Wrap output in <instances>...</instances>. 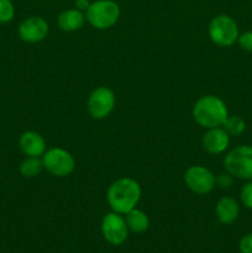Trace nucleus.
Here are the masks:
<instances>
[{"instance_id":"obj_21","label":"nucleus","mask_w":252,"mask_h":253,"mask_svg":"<svg viewBox=\"0 0 252 253\" xmlns=\"http://www.w3.org/2000/svg\"><path fill=\"white\" fill-rule=\"evenodd\" d=\"M239 250L241 253H252V232L247 234L240 240Z\"/></svg>"},{"instance_id":"obj_18","label":"nucleus","mask_w":252,"mask_h":253,"mask_svg":"<svg viewBox=\"0 0 252 253\" xmlns=\"http://www.w3.org/2000/svg\"><path fill=\"white\" fill-rule=\"evenodd\" d=\"M15 17V6L11 0H0V24H9Z\"/></svg>"},{"instance_id":"obj_19","label":"nucleus","mask_w":252,"mask_h":253,"mask_svg":"<svg viewBox=\"0 0 252 253\" xmlns=\"http://www.w3.org/2000/svg\"><path fill=\"white\" fill-rule=\"evenodd\" d=\"M240 199L245 208L252 209V179L242 185L241 192H240Z\"/></svg>"},{"instance_id":"obj_12","label":"nucleus","mask_w":252,"mask_h":253,"mask_svg":"<svg viewBox=\"0 0 252 253\" xmlns=\"http://www.w3.org/2000/svg\"><path fill=\"white\" fill-rule=\"evenodd\" d=\"M19 147L26 157H42L47 150L43 136L36 131L22 132L19 138Z\"/></svg>"},{"instance_id":"obj_6","label":"nucleus","mask_w":252,"mask_h":253,"mask_svg":"<svg viewBox=\"0 0 252 253\" xmlns=\"http://www.w3.org/2000/svg\"><path fill=\"white\" fill-rule=\"evenodd\" d=\"M41 160L43 169L54 177H68L76 168V160L72 153L61 147L47 148Z\"/></svg>"},{"instance_id":"obj_15","label":"nucleus","mask_w":252,"mask_h":253,"mask_svg":"<svg viewBox=\"0 0 252 253\" xmlns=\"http://www.w3.org/2000/svg\"><path fill=\"white\" fill-rule=\"evenodd\" d=\"M125 221L128 227V231H132L135 234H143L150 227V219H148L147 214L137 208L126 212Z\"/></svg>"},{"instance_id":"obj_23","label":"nucleus","mask_w":252,"mask_h":253,"mask_svg":"<svg viewBox=\"0 0 252 253\" xmlns=\"http://www.w3.org/2000/svg\"><path fill=\"white\" fill-rule=\"evenodd\" d=\"M89 5H90V1H89V0H76V1H74V7L81 10V11H86Z\"/></svg>"},{"instance_id":"obj_2","label":"nucleus","mask_w":252,"mask_h":253,"mask_svg":"<svg viewBox=\"0 0 252 253\" xmlns=\"http://www.w3.org/2000/svg\"><path fill=\"white\" fill-rule=\"evenodd\" d=\"M192 116L195 123L204 128L221 127L229 116V111L221 98L216 95H204L193 105Z\"/></svg>"},{"instance_id":"obj_5","label":"nucleus","mask_w":252,"mask_h":253,"mask_svg":"<svg viewBox=\"0 0 252 253\" xmlns=\"http://www.w3.org/2000/svg\"><path fill=\"white\" fill-rule=\"evenodd\" d=\"M227 173L239 179H252V146L241 145L232 148L224 158Z\"/></svg>"},{"instance_id":"obj_3","label":"nucleus","mask_w":252,"mask_h":253,"mask_svg":"<svg viewBox=\"0 0 252 253\" xmlns=\"http://www.w3.org/2000/svg\"><path fill=\"white\" fill-rule=\"evenodd\" d=\"M120 14V6L114 0H95L86 9L85 19L94 29L108 30L119 21Z\"/></svg>"},{"instance_id":"obj_9","label":"nucleus","mask_w":252,"mask_h":253,"mask_svg":"<svg viewBox=\"0 0 252 253\" xmlns=\"http://www.w3.org/2000/svg\"><path fill=\"white\" fill-rule=\"evenodd\" d=\"M101 234L103 237L114 246H120L127 240L128 227L125 217L121 214L111 211L101 220Z\"/></svg>"},{"instance_id":"obj_20","label":"nucleus","mask_w":252,"mask_h":253,"mask_svg":"<svg viewBox=\"0 0 252 253\" xmlns=\"http://www.w3.org/2000/svg\"><path fill=\"white\" fill-rule=\"evenodd\" d=\"M240 47L247 52H252V31H246L244 34L239 35L237 39Z\"/></svg>"},{"instance_id":"obj_13","label":"nucleus","mask_w":252,"mask_h":253,"mask_svg":"<svg viewBox=\"0 0 252 253\" xmlns=\"http://www.w3.org/2000/svg\"><path fill=\"white\" fill-rule=\"evenodd\" d=\"M85 14L81 10L72 7L66 9L57 17V26L63 32H76L85 24Z\"/></svg>"},{"instance_id":"obj_14","label":"nucleus","mask_w":252,"mask_h":253,"mask_svg":"<svg viewBox=\"0 0 252 253\" xmlns=\"http://www.w3.org/2000/svg\"><path fill=\"white\" fill-rule=\"evenodd\" d=\"M240 214L239 203L231 197H222L215 207V215L224 225H230L236 221Z\"/></svg>"},{"instance_id":"obj_10","label":"nucleus","mask_w":252,"mask_h":253,"mask_svg":"<svg viewBox=\"0 0 252 253\" xmlns=\"http://www.w3.org/2000/svg\"><path fill=\"white\" fill-rule=\"evenodd\" d=\"M48 31V22L43 17L30 16L19 25L17 35L26 43H39L46 39Z\"/></svg>"},{"instance_id":"obj_1","label":"nucleus","mask_w":252,"mask_h":253,"mask_svg":"<svg viewBox=\"0 0 252 253\" xmlns=\"http://www.w3.org/2000/svg\"><path fill=\"white\" fill-rule=\"evenodd\" d=\"M141 185L130 177H123L111 183L106 192V200L113 211L125 215L135 209L141 199Z\"/></svg>"},{"instance_id":"obj_7","label":"nucleus","mask_w":252,"mask_h":253,"mask_svg":"<svg viewBox=\"0 0 252 253\" xmlns=\"http://www.w3.org/2000/svg\"><path fill=\"white\" fill-rule=\"evenodd\" d=\"M116 98L114 91L108 86H98L94 89L86 100V109L90 116L95 120L108 118L115 108Z\"/></svg>"},{"instance_id":"obj_4","label":"nucleus","mask_w":252,"mask_h":253,"mask_svg":"<svg viewBox=\"0 0 252 253\" xmlns=\"http://www.w3.org/2000/svg\"><path fill=\"white\" fill-rule=\"evenodd\" d=\"M208 34L212 43L219 47L232 46L240 35L236 21L226 14L216 15L210 20Z\"/></svg>"},{"instance_id":"obj_8","label":"nucleus","mask_w":252,"mask_h":253,"mask_svg":"<svg viewBox=\"0 0 252 253\" xmlns=\"http://www.w3.org/2000/svg\"><path fill=\"white\" fill-rule=\"evenodd\" d=\"M184 183L189 190L198 195L209 194L216 185V177L204 166H190L184 173Z\"/></svg>"},{"instance_id":"obj_16","label":"nucleus","mask_w":252,"mask_h":253,"mask_svg":"<svg viewBox=\"0 0 252 253\" xmlns=\"http://www.w3.org/2000/svg\"><path fill=\"white\" fill-rule=\"evenodd\" d=\"M43 169L40 157H26L19 166V172L25 178H35Z\"/></svg>"},{"instance_id":"obj_22","label":"nucleus","mask_w":252,"mask_h":253,"mask_svg":"<svg viewBox=\"0 0 252 253\" xmlns=\"http://www.w3.org/2000/svg\"><path fill=\"white\" fill-rule=\"evenodd\" d=\"M232 182H234V177L227 172L216 177V185L219 188H222V189H227L229 187H231Z\"/></svg>"},{"instance_id":"obj_11","label":"nucleus","mask_w":252,"mask_h":253,"mask_svg":"<svg viewBox=\"0 0 252 253\" xmlns=\"http://www.w3.org/2000/svg\"><path fill=\"white\" fill-rule=\"evenodd\" d=\"M230 145V136L222 127L207 128L203 135L202 146L210 155H220L225 152Z\"/></svg>"},{"instance_id":"obj_17","label":"nucleus","mask_w":252,"mask_h":253,"mask_svg":"<svg viewBox=\"0 0 252 253\" xmlns=\"http://www.w3.org/2000/svg\"><path fill=\"white\" fill-rule=\"evenodd\" d=\"M221 127L229 133V136H240L244 132L245 128H246V124H245V121L240 116L229 115L226 120H225V123L222 124Z\"/></svg>"}]
</instances>
